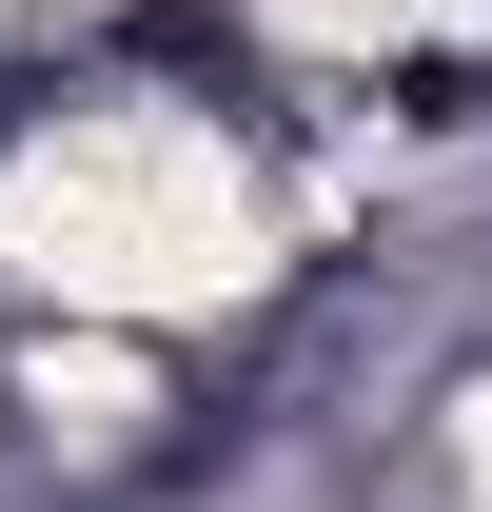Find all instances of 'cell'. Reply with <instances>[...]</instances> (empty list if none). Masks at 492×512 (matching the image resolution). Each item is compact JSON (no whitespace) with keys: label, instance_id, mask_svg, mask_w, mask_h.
<instances>
[{"label":"cell","instance_id":"6da1fadb","mask_svg":"<svg viewBox=\"0 0 492 512\" xmlns=\"http://www.w3.org/2000/svg\"><path fill=\"white\" fill-rule=\"evenodd\" d=\"M0 237H20V276H60L99 316H197V296L256 276V178L217 158V119H178V99H99V119H60L20 158Z\"/></svg>","mask_w":492,"mask_h":512},{"label":"cell","instance_id":"7a4b0ae2","mask_svg":"<svg viewBox=\"0 0 492 512\" xmlns=\"http://www.w3.org/2000/svg\"><path fill=\"white\" fill-rule=\"evenodd\" d=\"M473 473H492V414H473Z\"/></svg>","mask_w":492,"mask_h":512}]
</instances>
